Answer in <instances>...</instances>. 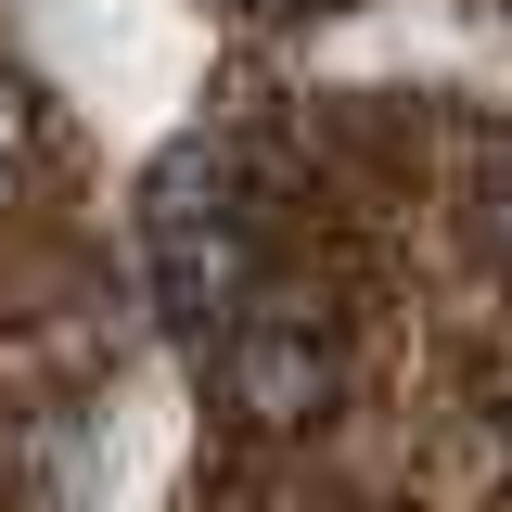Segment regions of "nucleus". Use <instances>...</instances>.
Here are the masks:
<instances>
[{
    "label": "nucleus",
    "instance_id": "7ed1b4c3",
    "mask_svg": "<svg viewBox=\"0 0 512 512\" xmlns=\"http://www.w3.org/2000/svg\"><path fill=\"white\" fill-rule=\"evenodd\" d=\"M500 244H512V167H500Z\"/></svg>",
    "mask_w": 512,
    "mask_h": 512
},
{
    "label": "nucleus",
    "instance_id": "f257e3e1",
    "mask_svg": "<svg viewBox=\"0 0 512 512\" xmlns=\"http://www.w3.org/2000/svg\"><path fill=\"white\" fill-rule=\"evenodd\" d=\"M218 372H231V410L244 423H308L320 397H333V346H320L308 320H244Z\"/></svg>",
    "mask_w": 512,
    "mask_h": 512
},
{
    "label": "nucleus",
    "instance_id": "f03ea898",
    "mask_svg": "<svg viewBox=\"0 0 512 512\" xmlns=\"http://www.w3.org/2000/svg\"><path fill=\"white\" fill-rule=\"evenodd\" d=\"M13 141H26V128H13V103H0V167H13Z\"/></svg>",
    "mask_w": 512,
    "mask_h": 512
},
{
    "label": "nucleus",
    "instance_id": "20e7f679",
    "mask_svg": "<svg viewBox=\"0 0 512 512\" xmlns=\"http://www.w3.org/2000/svg\"><path fill=\"white\" fill-rule=\"evenodd\" d=\"M244 13H282V0H244Z\"/></svg>",
    "mask_w": 512,
    "mask_h": 512
}]
</instances>
